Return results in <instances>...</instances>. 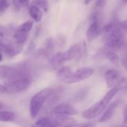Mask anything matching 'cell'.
<instances>
[{"instance_id": "1", "label": "cell", "mask_w": 127, "mask_h": 127, "mask_svg": "<svg viewBox=\"0 0 127 127\" xmlns=\"http://www.w3.org/2000/svg\"><path fill=\"white\" fill-rule=\"evenodd\" d=\"M105 44L108 49L118 50L125 45L124 30L121 28L120 23L113 22L112 28L105 33Z\"/></svg>"}, {"instance_id": "2", "label": "cell", "mask_w": 127, "mask_h": 127, "mask_svg": "<svg viewBox=\"0 0 127 127\" xmlns=\"http://www.w3.org/2000/svg\"><path fill=\"white\" fill-rule=\"evenodd\" d=\"M118 91H119L118 89L116 88H111V90L108 91L99 101H98L97 102H96L95 104H94L93 105H91L84 111H82V116L84 118L88 120H91L97 117L108 107L111 100L113 99V97L116 95V94Z\"/></svg>"}, {"instance_id": "3", "label": "cell", "mask_w": 127, "mask_h": 127, "mask_svg": "<svg viewBox=\"0 0 127 127\" xmlns=\"http://www.w3.org/2000/svg\"><path fill=\"white\" fill-rule=\"evenodd\" d=\"M26 77H32V74L28 66L25 64L15 66L0 65V79L5 82L13 81Z\"/></svg>"}, {"instance_id": "4", "label": "cell", "mask_w": 127, "mask_h": 127, "mask_svg": "<svg viewBox=\"0 0 127 127\" xmlns=\"http://www.w3.org/2000/svg\"><path fill=\"white\" fill-rule=\"evenodd\" d=\"M53 92L54 91L52 88H46L40 91L32 97L29 104V111L30 115L32 118H34L37 116L43 105L46 100L52 95Z\"/></svg>"}, {"instance_id": "5", "label": "cell", "mask_w": 127, "mask_h": 127, "mask_svg": "<svg viewBox=\"0 0 127 127\" xmlns=\"http://www.w3.org/2000/svg\"><path fill=\"white\" fill-rule=\"evenodd\" d=\"M32 82V77H26L13 81L0 83V93L2 94H18L27 90Z\"/></svg>"}, {"instance_id": "6", "label": "cell", "mask_w": 127, "mask_h": 127, "mask_svg": "<svg viewBox=\"0 0 127 127\" xmlns=\"http://www.w3.org/2000/svg\"><path fill=\"white\" fill-rule=\"evenodd\" d=\"M103 33V26L101 24V18L98 13L92 16L91 23L87 30V38L89 42L93 41Z\"/></svg>"}, {"instance_id": "7", "label": "cell", "mask_w": 127, "mask_h": 127, "mask_svg": "<svg viewBox=\"0 0 127 127\" xmlns=\"http://www.w3.org/2000/svg\"><path fill=\"white\" fill-rule=\"evenodd\" d=\"M23 46L17 42L8 41L6 38H0V51L9 57H14L22 52Z\"/></svg>"}, {"instance_id": "8", "label": "cell", "mask_w": 127, "mask_h": 127, "mask_svg": "<svg viewBox=\"0 0 127 127\" xmlns=\"http://www.w3.org/2000/svg\"><path fill=\"white\" fill-rule=\"evenodd\" d=\"M86 52V44L85 42H79L72 45L64 52L67 61L79 60Z\"/></svg>"}, {"instance_id": "9", "label": "cell", "mask_w": 127, "mask_h": 127, "mask_svg": "<svg viewBox=\"0 0 127 127\" xmlns=\"http://www.w3.org/2000/svg\"><path fill=\"white\" fill-rule=\"evenodd\" d=\"M52 114L56 117H64L74 116L79 114L78 110L68 103H61L55 106L52 110Z\"/></svg>"}, {"instance_id": "10", "label": "cell", "mask_w": 127, "mask_h": 127, "mask_svg": "<svg viewBox=\"0 0 127 127\" xmlns=\"http://www.w3.org/2000/svg\"><path fill=\"white\" fill-rule=\"evenodd\" d=\"M73 70L70 67H62L58 70L56 77L59 82L64 84L70 85L73 84Z\"/></svg>"}, {"instance_id": "11", "label": "cell", "mask_w": 127, "mask_h": 127, "mask_svg": "<svg viewBox=\"0 0 127 127\" xmlns=\"http://www.w3.org/2000/svg\"><path fill=\"white\" fill-rule=\"evenodd\" d=\"M94 73V70L91 67H82L73 73V84L79 82L91 77Z\"/></svg>"}, {"instance_id": "12", "label": "cell", "mask_w": 127, "mask_h": 127, "mask_svg": "<svg viewBox=\"0 0 127 127\" xmlns=\"http://www.w3.org/2000/svg\"><path fill=\"white\" fill-rule=\"evenodd\" d=\"M121 78L122 77L120 73L117 70H114V69L108 70L105 73V83H106L107 87L109 88H114L117 85V83L119 82Z\"/></svg>"}, {"instance_id": "13", "label": "cell", "mask_w": 127, "mask_h": 127, "mask_svg": "<svg viewBox=\"0 0 127 127\" xmlns=\"http://www.w3.org/2000/svg\"><path fill=\"white\" fill-rule=\"evenodd\" d=\"M67 61L64 52H58L55 53L49 60V65L52 69H57Z\"/></svg>"}, {"instance_id": "14", "label": "cell", "mask_w": 127, "mask_h": 127, "mask_svg": "<svg viewBox=\"0 0 127 127\" xmlns=\"http://www.w3.org/2000/svg\"><path fill=\"white\" fill-rule=\"evenodd\" d=\"M119 103H120V101L117 100V101H114V102H112L111 104H110L109 105H108L106 111L102 114V116L99 118V123H105V122H107L109 120H111L112 118Z\"/></svg>"}, {"instance_id": "15", "label": "cell", "mask_w": 127, "mask_h": 127, "mask_svg": "<svg viewBox=\"0 0 127 127\" xmlns=\"http://www.w3.org/2000/svg\"><path fill=\"white\" fill-rule=\"evenodd\" d=\"M32 126L34 127H58L59 123L56 118L43 117L38 120Z\"/></svg>"}, {"instance_id": "16", "label": "cell", "mask_w": 127, "mask_h": 127, "mask_svg": "<svg viewBox=\"0 0 127 127\" xmlns=\"http://www.w3.org/2000/svg\"><path fill=\"white\" fill-rule=\"evenodd\" d=\"M28 37H29V32L23 31L20 29L18 27H17L16 29H14L13 32L14 40L20 44L24 45L28 40Z\"/></svg>"}, {"instance_id": "17", "label": "cell", "mask_w": 127, "mask_h": 127, "mask_svg": "<svg viewBox=\"0 0 127 127\" xmlns=\"http://www.w3.org/2000/svg\"><path fill=\"white\" fill-rule=\"evenodd\" d=\"M29 15L31 16V17L34 22L39 23L42 20V18L43 16V10L38 8L37 6L31 5L29 8Z\"/></svg>"}, {"instance_id": "18", "label": "cell", "mask_w": 127, "mask_h": 127, "mask_svg": "<svg viewBox=\"0 0 127 127\" xmlns=\"http://www.w3.org/2000/svg\"><path fill=\"white\" fill-rule=\"evenodd\" d=\"M15 119V114L10 111L0 110V122H11Z\"/></svg>"}, {"instance_id": "19", "label": "cell", "mask_w": 127, "mask_h": 127, "mask_svg": "<svg viewBox=\"0 0 127 127\" xmlns=\"http://www.w3.org/2000/svg\"><path fill=\"white\" fill-rule=\"evenodd\" d=\"M31 5H34L42 9L44 12H46L49 9V3L47 0H33Z\"/></svg>"}, {"instance_id": "20", "label": "cell", "mask_w": 127, "mask_h": 127, "mask_svg": "<svg viewBox=\"0 0 127 127\" xmlns=\"http://www.w3.org/2000/svg\"><path fill=\"white\" fill-rule=\"evenodd\" d=\"M13 5L16 11L20 10L23 7H26L29 5L30 0H11Z\"/></svg>"}, {"instance_id": "21", "label": "cell", "mask_w": 127, "mask_h": 127, "mask_svg": "<svg viewBox=\"0 0 127 127\" xmlns=\"http://www.w3.org/2000/svg\"><path fill=\"white\" fill-rule=\"evenodd\" d=\"M105 56H106L107 59H108L112 63L116 64L117 62L119 61V56L114 52V50H111V49L107 50L105 52Z\"/></svg>"}, {"instance_id": "22", "label": "cell", "mask_w": 127, "mask_h": 127, "mask_svg": "<svg viewBox=\"0 0 127 127\" xmlns=\"http://www.w3.org/2000/svg\"><path fill=\"white\" fill-rule=\"evenodd\" d=\"M11 5V0H0V15L3 14Z\"/></svg>"}, {"instance_id": "23", "label": "cell", "mask_w": 127, "mask_h": 127, "mask_svg": "<svg viewBox=\"0 0 127 127\" xmlns=\"http://www.w3.org/2000/svg\"><path fill=\"white\" fill-rule=\"evenodd\" d=\"M13 32L9 26H2L0 25V38H5L7 35Z\"/></svg>"}, {"instance_id": "24", "label": "cell", "mask_w": 127, "mask_h": 127, "mask_svg": "<svg viewBox=\"0 0 127 127\" xmlns=\"http://www.w3.org/2000/svg\"><path fill=\"white\" fill-rule=\"evenodd\" d=\"M118 89V91L120 90H127V78L122 77L117 85L114 87Z\"/></svg>"}, {"instance_id": "25", "label": "cell", "mask_w": 127, "mask_h": 127, "mask_svg": "<svg viewBox=\"0 0 127 127\" xmlns=\"http://www.w3.org/2000/svg\"><path fill=\"white\" fill-rule=\"evenodd\" d=\"M120 61L122 63V64L125 67V69L127 70V49L123 52V54L121 56Z\"/></svg>"}, {"instance_id": "26", "label": "cell", "mask_w": 127, "mask_h": 127, "mask_svg": "<svg viewBox=\"0 0 127 127\" xmlns=\"http://www.w3.org/2000/svg\"><path fill=\"white\" fill-rule=\"evenodd\" d=\"M96 123H83V124H76V126H73V127H96Z\"/></svg>"}, {"instance_id": "27", "label": "cell", "mask_w": 127, "mask_h": 127, "mask_svg": "<svg viewBox=\"0 0 127 127\" xmlns=\"http://www.w3.org/2000/svg\"><path fill=\"white\" fill-rule=\"evenodd\" d=\"M106 2H107V0H96V6L97 8H102L106 4Z\"/></svg>"}, {"instance_id": "28", "label": "cell", "mask_w": 127, "mask_h": 127, "mask_svg": "<svg viewBox=\"0 0 127 127\" xmlns=\"http://www.w3.org/2000/svg\"><path fill=\"white\" fill-rule=\"evenodd\" d=\"M120 25L121 28H122L124 31L127 32V20H125L120 22Z\"/></svg>"}, {"instance_id": "29", "label": "cell", "mask_w": 127, "mask_h": 127, "mask_svg": "<svg viewBox=\"0 0 127 127\" xmlns=\"http://www.w3.org/2000/svg\"><path fill=\"white\" fill-rule=\"evenodd\" d=\"M123 123H127V106L126 107V108L124 109L123 111Z\"/></svg>"}, {"instance_id": "30", "label": "cell", "mask_w": 127, "mask_h": 127, "mask_svg": "<svg viewBox=\"0 0 127 127\" xmlns=\"http://www.w3.org/2000/svg\"><path fill=\"white\" fill-rule=\"evenodd\" d=\"M5 108V105H4V103H2L1 101H0V110H2V108Z\"/></svg>"}, {"instance_id": "31", "label": "cell", "mask_w": 127, "mask_h": 127, "mask_svg": "<svg viewBox=\"0 0 127 127\" xmlns=\"http://www.w3.org/2000/svg\"><path fill=\"white\" fill-rule=\"evenodd\" d=\"M91 1H92V0H85V1H84V4L85 5H88L89 3H91Z\"/></svg>"}, {"instance_id": "32", "label": "cell", "mask_w": 127, "mask_h": 127, "mask_svg": "<svg viewBox=\"0 0 127 127\" xmlns=\"http://www.w3.org/2000/svg\"><path fill=\"white\" fill-rule=\"evenodd\" d=\"M2 58H3V56H2V54L1 51H0V62L2 61Z\"/></svg>"}]
</instances>
